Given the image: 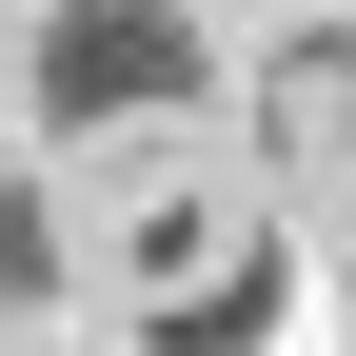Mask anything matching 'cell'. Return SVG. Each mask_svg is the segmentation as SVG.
I'll return each instance as SVG.
<instances>
[{"label": "cell", "mask_w": 356, "mask_h": 356, "mask_svg": "<svg viewBox=\"0 0 356 356\" xmlns=\"http://www.w3.org/2000/svg\"><path fill=\"white\" fill-rule=\"evenodd\" d=\"M20 99H40V139H139V119L218 99V40H198V0H60L20 40Z\"/></svg>", "instance_id": "cell-2"}, {"label": "cell", "mask_w": 356, "mask_h": 356, "mask_svg": "<svg viewBox=\"0 0 356 356\" xmlns=\"http://www.w3.org/2000/svg\"><path fill=\"white\" fill-rule=\"evenodd\" d=\"M60 277H79L60 198H40V178H0V337H40V317H60Z\"/></svg>", "instance_id": "cell-4"}, {"label": "cell", "mask_w": 356, "mask_h": 356, "mask_svg": "<svg viewBox=\"0 0 356 356\" xmlns=\"http://www.w3.org/2000/svg\"><path fill=\"white\" fill-rule=\"evenodd\" d=\"M257 159H277L297 198H356V20L257 40Z\"/></svg>", "instance_id": "cell-3"}, {"label": "cell", "mask_w": 356, "mask_h": 356, "mask_svg": "<svg viewBox=\"0 0 356 356\" xmlns=\"http://www.w3.org/2000/svg\"><path fill=\"white\" fill-rule=\"evenodd\" d=\"M337 317H356V257H337Z\"/></svg>", "instance_id": "cell-5"}, {"label": "cell", "mask_w": 356, "mask_h": 356, "mask_svg": "<svg viewBox=\"0 0 356 356\" xmlns=\"http://www.w3.org/2000/svg\"><path fill=\"white\" fill-rule=\"evenodd\" d=\"M119 337L139 356H277L297 337V238L238 178H159L119 198Z\"/></svg>", "instance_id": "cell-1"}]
</instances>
